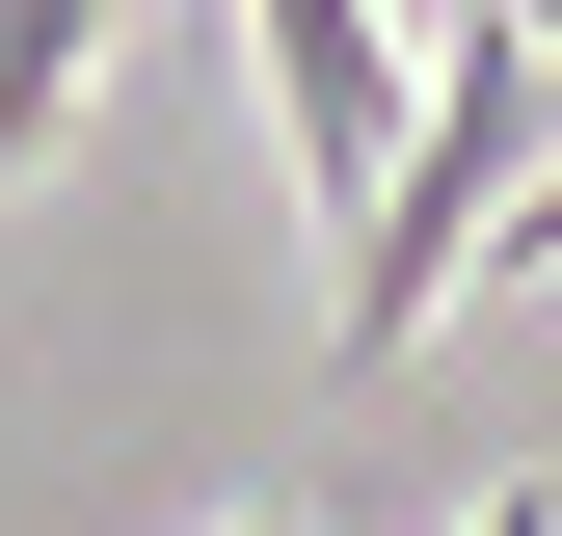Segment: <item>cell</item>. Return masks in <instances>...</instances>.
I'll return each instance as SVG.
<instances>
[{
	"instance_id": "obj_4",
	"label": "cell",
	"mask_w": 562,
	"mask_h": 536,
	"mask_svg": "<svg viewBox=\"0 0 562 536\" xmlns=\"http://www.w3.org/2000/svg\"><path fill=\"white\" fill-rule=\"evenodd\" d=\"M241 536H322V510H241Z\"/></svg>"
},
{
	"instance_id": "obj_2",
	"label": "cell",
	"mask_w": 562,
	"mask_h": 536,
	"mask_svg": "<svg viewBox=\"0 0 562 536\" xmlns=\"http://www.w3.org/2000/svg\"><path fill=\"white\" fill-rule=\"evenodd\" d=\"M215 27L268 54V134H295V188H322V268H348V215H375V161H402V0H215Z\"/></svg>"
},
{
	"instance_id": "obj_1",
	"label": "cell",
	"mask_w": 562,
	"mask_h": 536,
	"mask_svg": "<svg viewBox=\"0 0 562 536\" xmlns=\"http://www.w3.org/2000/svg\"><path fill=\"white\" fill-rule=\"evenodd\" d=\"M562 161V27H509V0H456L429 27V81H402V161H375V215H348L322 268V349L375 376V349H429V322L482 295V242H509V188Z\"/></svg>"
},
{
	"instance_id": "obj_3",
	"label": "cell",
	"mask_w": 562,
	"mask_h": 536,
	"mask_svg": "<svg viewBox=\"0 0 562 536\" xmlns=\"http://www.w3.org/2000/svg\"><path fill=\"white\" fill-rule=\"evenodd\" d=\"M456 536H562V483H482V510H456Z\"/></svg>"
}]
</instances>
